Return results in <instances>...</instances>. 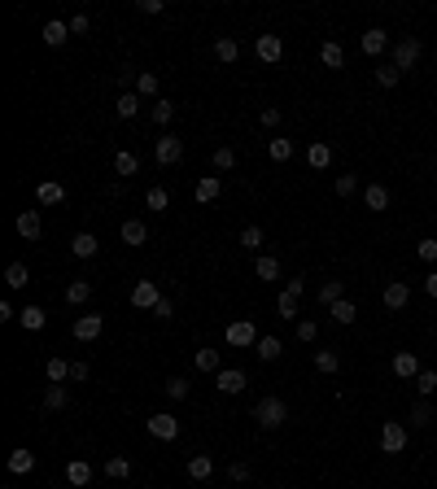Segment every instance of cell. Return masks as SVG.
I'll list each match as a JSON object with an SVG mask.
<instances>
[{
    "instance_id": "46",
    "label": "cell",
    "mask_w": 437,
    "mask_h": 489,
    "mask_svg": "<svg viewBox=\"0 0 437 489\" xmlns=\"http://www.w3.org/2000/svg\"><path fill=\"white\" fill-rule=\"evenodd\" d=\"M315 337H320V324H315V319H298V341L311 345Z\"/></svg>"
},
{
    "instance_id": "38",
    "label": "cell",
    "mask_w": 437,
    "mask_h": 489,
    "mask_svg": "<svg viewBox=\"0 0 437 489\" xmlns=\"http://www.w3.org/2000/svg\"><path fill=\"white\" fill-rule=\"evenodd\" d=\"M315 367H320L324 376H333V372H341V354H333V350H320V354H315Z\"/></svg>"
},
{
    "instance_id": "24",
    "label": "cell",
    "mask_w": 437,
    "mask_h": 489,
    "mask_svg": "<svg viewBox=\"0 0 437 489\" xmlns=\"http://www.w3.org/2000/svg\"><path fill=\"white\" fill-rule=\"evenodd\" d=\"M188 476H193V481H210V476H215V459H210V455H193V459H188Z\"/></svg>"
},
{
    "instance_id": "22",
    "label": "cell",
    "mask_w": 437,
    "mask_h": 489,
    "mask_svg": "<svg viewBox=\"0 0 437 489\" xmlns=\"http://www.w3.org/2000/svg\"><path fill=\"white\" fill-rule=\"evenodd\" d=\"M18 324L27 328V332H40L44 324H49V315H44L40 306H22V310H18Z\"/></svg>"
},
{
    "instance_id": "48",
    "label": "cell",
    "mask_w": 437,
    "mask_h": 489,
    "mask_svg": "<svg viewBox=\"0 0 437 489\" xmlns=\"http://www.w3.org/2000/svg\"><path fill=\"white\" fill-rule=\"evenodd\" d=\"M167 398H175V402L188 398V380H184V376H171V380H167Z\"/></svg>"
},
{
    "instance_id": "45",
    "label": "cell",
    "mask_w": 437,
    "mask_h": 489,
    "mask_svg": "<svg viewBox=\"0 0 437 489\" xmlns=\"http://www.w3.org/2000/svg\"><path fill=\"white\" fill-rule=\"evenodd\" d=\"M276 310H280V319H298V297H293V293H280Z\"/></svg>"
},
{
    "instance_id": "43",
    "label": "cell",
    "mask_w": 437,
    "mask_h": 489,
    "mask_svg": "<svg viewBox=\"0 0 437 489\" xmlns=\"http://www.w3.org/2000/svg\"><path fill=\"white\" fill-rule=\"evenodd\" d=\"M289 158H293V140L271 136V162H289Z\"/></svg>"
},
{
    "instance_id": "1",
    "label": "cell",
    "mask_w": 437,
    "mask_h": 489,
    "mask_svg": "<svg viewBox=\"0 0 437 489\" xmlns=\"http://www.w3.org/2000/svg\"><path fill=\"white\" fill-rule=\"evenodd\" d=\"M254 420L263 424V428H280V424L289 420V407H285V398H263V402L254 407Z\"/></svg>"
},
{
    "instance_id": "34",
    "label": "cell",
    "mask_w": 437,
    "mask_h": 489,
    "mask_svg": "<svg viewBox=\"0 0 437 489\" xmlns=\"http://www.w3.org/2000/svg\"><path fill=\"white\" fill-rule=\"evenodd\" d=\"M114 114L118 118H136L140 114V97H136V92H123V97L114 101Z\"/></svg>"
},
{
    "instance_id": "49",
    "label": "cell",
    "mask_w": 437,
    "mask_h": 489,
    "mask_svg": "<svg viewBox=\"0 0 437 489\" xmlns=\"http://www.w3.org/2000/svg\"><path fill=\"white\" fill-rule=\"evenodd\" d=\"M171 118H175V105H171V101H158V105H153V123H158V127H167Z\"/></svg>"
},
{
    "instance_id": "59",
    "label": "cell",
    "mask_w": 437,
    "mask_h": 489,
    "mask_svg": "<svg viewBox=\"0 0 437 489\" xmlns=\"http://www.w3.org/2000/svg\"><path fill=\"white\" fill-rule=\"evenodd\" d=\"M153 315H158V319H171V315H175V310H171V302H167V297H162V302H158V306H153Z\"/></svg>"
},
{
    "instance_id": "52",
    "label": "cell",
    "mask_w": 437,
    "mask_h": 489,
    "mask_svg": "<svg viewBox=\"0 0 437 489\" xmlns=\"http://www.w3.org/2000/svg\"><path fill=\"white\" fill-rule=\"evenodd\" d=\"M416 254H420L424 262H437V236H424V241L416 245Z\"/></svg>"
},
{
    "instance_id": "4",
    "label": "cell",
    "mask_w": 437,
    "mask_h": 489,
    "mask_svg": "<svg viewBox=\"0 0 437 489\" xmlns=\"http://www.w3.org/2000/svg\"><path fill=\"white\" fill-rule=\"evenodd\" d=\"M149 437H158V441H175V437H180V420H175V415H167V411H162V415H149Z\"/></svg>"
},
{
    "instance_id": "33",
    "label": "cell",
    "mask_w": 437,
    "mask_h": 489,
    "mask_svg": "<svg viewBox=\"0 0 437 489\" xmlns=\"http://www.w3.org/2000/svg\"><path fill=\"white\" fill-rule=\"evenodd\" d=\"M123 241H127V245H145V241H149V228H145L140 219H127V223H123Z\"/></svg>"
},
{
    "instance_id": "14",
    "label": "cell",
    "mask_w": 437,
    "mask_h": 489,
    "mask_svg": "<svg viewBox=\"0 0 437 489\" xmlns=\"http://www.w3.org/2000/svg\"><path fill=\"white\" fill-rule=\"evenodd\" d=\"M97 249H101V241L92 232H75V236H70V254H75V258H97Z\"/></svg>"
},
{
    "instance_id": "15",
    "label": "cell",
    "mask_w": 437,
    "mask_h": 489,
    "mask_svg": "<svg viewBox=\"0 0 437 489\" xmlns=\"http://www.w3.org/2000/svg\"><path fill=\"white\" fill-rule=\"evenodd\" d=\"M381 302H385L389 310H403V306L411 302V289H407L403 280H394V284H385V297H381Z\"/></svg>"
},
{
    "instance_id": "19",
    "label": "cell",
    "mask_w": 437,
    "mask_h": 489,
    "mask_svg": "<svg viewBox=\"0 0 437 489\" xmlns=\"http://www.w3.org/2000/svg\"><path fill=\"white\" fill-rule=\"evenodd\" d=\"M66 481L75 485V489H84V485L92 481V463H84V459H70V463H66Z\"/></svg>"
},
{
    "instance_id": "39",
    "label": "cell",
    "mask_w": 437,
    "mask_h": 489,
    "mask_svg": "<svg viewBox=\"0 0 437 489\" xmlns=\"http://www.w3.org/2000/svg\"><path fill=\"white\" fill-rule=\"evenodd\" d=\"M376 83H381V88H398V83H403V70H398L394 62H389V66H381V70H376Z\"/></svg>"
},
{
    "instance_id": "25",
    "label": "cell",
    "mask_w": 437,
    "mask_h": 489,
    "mask_svg": "<svg viewBox=\"0 0 437 489\" xmlns=\"http://www.w3.org/2000/svg\"><path fill=\"white\" fill-rule=\"evenodd\" d=\"M197 372H210V376H219L223 372V359H219V350H206V345H202V350H197Z\"/></svg>"
},
{
    "instance_id": "8",
    "label": "cell",
    "mask_w": 437,
    "mask_h": 489,
    "mask_svg": "<svg viewBox=\"0 0 437 489\" xmlns=\"http://www.w3.org/2000/svg\"><path fill=\"white\" fill-rule=\"evenodd\" d=\"M158 302H162V289H158L153 280H140L136 289H132V306H136V310H153Z\"/></svg>"
},
{
    "instance_id": "58",
    "label": "cell",
    "mask_w": 437,
    "mask_h": 489,
    "mask_svg": "<svg viewBox=\"0 0 437 489\" xmlns=\"http://www.w3.org/2000/svg\"><path fill=\"white\" fill-rule=\"evenodd\" d=\"M162 9H167L162 0H140V14H162Z\"/></svg>"
},
{
    "instance_id": "12",
    "label": "cell",
    "mask_w": 437,
    "mask_h": 489,
    "mask_svg": "<svg viewBox=\"0 0 437 489\" xmlns=\"http://www.w3.org/2000/svg\"><path fill=\"white\" fill-rule=\"evenodd\" d=\"M420 372H424V367H420V359H416L411 350H398V354H394V376H403V380H416Z\"/></svg>"
},
{
    "instance_id": "37",
    "label": "cell",
    "mask_w": 437,
    "mask_h": 489,
    "mask_svg": "<svg viewBox=\"0 0 437 489\" xmlns=\"http://www.w3.org/2000/svg\"><path fill=\"white\" fill-rule=\"evenodd\" d=\"M66 402H70V393H66L62 385H49V389H44V407H49V411H62Z\"/></svg>"
},
{
    "instance_id": "13",
    "label": "cell",
    "mask_w": 437,
    "mask_h": 489,
    "mask_svg": "<svg viewBox=\"0 0 437 489\" xmlns=\"http://www.w3.org/2000/svg\"><path fill=\"white\" fill-rule=\"evenodd\" d=\"M40 232H44L40 210H22L18 214V236H22V241H40Z\"/></svg>"
},
{
    "instance_id": "30",
    "label": "cell",
    "mask_w": 437,
    "mask_h": 489,
    "mask_svg": "<svg viewBox=\"0 0 437 489\" xmlns=\"http://www.w3.org/2000/svg\"><path fill=\"white\" fill-rule=\"evenodd\" d=\"M328 315H333L337 324L346 328V324H354V319H359V306H354V302H346V297H341L337 306H328Z\"/></svg>"
},
{
    "instance_id": "53",
    "label": "cell",
    "mask_w": 437,
    "mask_h": 489,
    "mask_svg": "<svg viewBox=\"0 0 437 489\" xmlns=\"http://www.w3.org/2000/svg\"><path fill=\"white\" fill-rule=\"evenodd\" d=\"M416 389H420V398H429V393L437 389V372H420L416 376Z\"/></svg>"
},
{
    "instance_id": "18",
    "label": "cell",
    "mask_w": 437,
    "mask_h": 489,
    "mask_svg": "<svg viewBox=\"0 0 437 489\" xmlns=\"http://www.w3.org/2000/svg\"><path fill=\"white\" fill-rule=\"evenodd\" d=\"M35 201H40V206H62V201H66V188L53 184V180H44L40 188H35Z\"/></svg>"
},
{
    "instance_id": "10",
    "label": "cell",
    "mask_w": 437,
    "mask_h": 489,
    "mask_svg": "<svg viewBox=\"0 0 437 489\" xmlns=\"http://www.w3.org/2000/svg\"><path fill=\"white\" fill-rule=\"evenodd\" d=\"M193 197L202 201V206L219 201V197H223V180H219V175H202V180H197V188H193Z\"/></svg>"
},
{
    "instance_id": "47",
    "label": "cell",
    "mask_w": 437,
    "mask_h": 489,
    "mask_svg": "<svg viewBox=\"0 0 437 489\" xmlns=\"http://www.w3.org/2000/svg\"><path fill=\"white\" fill-rule=\"evenodd\" d=\"M241 249H250V254H254V249H263V228H245L241 232Z\"/></svg>"
},
{
    "instance_id": "20",
    "label": "cell",
    "mask_w": 437,
    "mask_h": 489,
    "mask_svg": "<svg viewBox=\"0 0 437 489\" xmlns=\"http://www.w3.org/2000/svg\"><path fill=\"white\" fill-rule=\"evenodd\" d=\"M44 44H53V49H57V44H66L70 40V22H62V18H53V22H44Z\"/></svg>"
},
{
    "instance_id": "35",
    "label": "cell",
    "mask_w": 437,
    "mask_h": 489,
    "mask_svg": "<svg viewBox=\"0 0 437 489\" xmlns=\"http://www.w3.org/2000/svg\"><path fill=\"white\" fill-rule=\"evenodd\" d=\"M158 88H162V79L153 75V70H140V79H136V97H158Z\"/></svg>"
},
{
    "instance_id": "23",
    "label": "cell",
    "mask_w": 437,
    "mask_h": 489,
    "mask_svg": "<svg viewBox=\"0 0 437 489\" xmlns=\"http://www.w3.org/2000/svg\"><path fill=\"white\" fill-rule=\"evenodd\" d=\"M136 171H140V158H136V153H127V149H118V153H114V175L132 180Z\"/></svg>"
},
{
    "instance_id": "57",
    "label": "cell",
    "mask_w": 437,
    "mask_h": 489,
    "mask_svg": "<svg viewBox=\"0 0 437 489\" xmlns=\"http://www.w3.org/2000/svg\"><path fill=\"white\" fill-rule=\"evenodd\" d=\"M228 476H232V481H250V463H232Z\"/></svg>"
},
{
    "instance_id": "55",
    "label": "cell",
    "mask_w": 437,
    "mask_h": 489,
    "mask_svg": "<svg viewBox=\"0 0 437 489\" xmlns=\"http://www.w3.org/2000/svg\"><path fill=\"white\" fill-rule=\"evenodd\" d=\"M88 31H92L88 14H75V18H70V35H88Z\"/></svg>"
},
{
    "instance_id": "6",
    "label": "cell",
    "mask_w": 437,
    "mask_h": 489,
    "mask_svg": "<svg viewBox=\"0 0 437 489\" xmlns=\"http://www.w3.org/2000/svg\"><path fill=\"white\" fill-rule=\"evenodd\" d=\"M254 53L263 57L267 66H276L280 57H285V40H280V35H258V40H254Z\"/></svg>"
},
{
    "instance_id": "31",
    "label": "cell",
    "mask_w": 437,
    "mask_h": 489,
    "mask_svg": "<svg viewBox=\"0 0 437 489\" xmlns=\"http://www.w3.org/2000/svg\"><path fill=\"white\" fill-rule=\"evenodd\" d=\"M306 162H311V166H315V171H324V166H328V162H333V149H328V145H324V140H315V145H311V149H306Z\"/></svg>"
},
{
    "instance_id": "60",
    "label": "cell",
    "mask_w": 437,
    "mask_h": 489,
    "mask_svg": "<svg viewBox=\"0 0 437 489\" xmlns=\"http://www.w3.org/2000/svg\"><path fill=\"white\" fill-rule=\"evenodd\" d=\"M70 380H88V363H70Z\"/></svg>"
},
{
    "instance_id": "26",
    "label": "cell",
    "mask_w": 437,
    "mask_h": 489,
    "mask_svg": "<svg viewBox=\"0 0 437 489\" xmlns=\"http://www.w3.org/2000/svg\"><path fill=\"white\" fill-rule=\"evenodd\" d=\"M320 62H324L328 70H341V66H346V49H341L337 40H328L324 49H320Z\"/></svg>"
},
{
    "instance_id": "7",
    "label": "cell",
    "mask_w": 437,
    "mask_h": 489,
    "mask_svg": "<svg viewBox=\"0 0 437 489\" xmlns=\"http://www.w3.org/2000/svg\"><path fill=\"white\" fill-rule=\"evenodd\" d=\"M420 53H424L420 40H398V44H394V66H398V70H411V66L420 62Z\"/></svg>"
},
{
    "instance_id": "5",
    "label": "cell",
    "mask_w": 437,
    "mask_h": 489,
    "mask_svg": "<svg viewBox=\"0 0 437 489\" xmlns=\"http://www.w3.org/2000/svg\"><path fill=\"white\" fill-rule=\"evenodd\" d=\"M153 158H158L162 166H175V162L184 158V140L180 136H162L158 145H153Z\"/></svg>"
},
{
    "instance_id": "44",
    "label": "cell",
    "mask_w": 437,
    "mask_h": 489,
    "mask_svg": "<svg viewBox=\"0 0 437 489\" xmlns=\"http://www.w3.org/2000/svg\"><path fill=\"white\" fill-rule=\"evenodd\" d=\"M145 201H149V210H162V214H167V206H171V193H167V188H149V193H145Z\"/></svg>"
},
{
    "instance_id": "42",
    "label": "cell",
    "mask_w": 437,
    "mask_h": 489,
    "mask_svg": "<svg viewBox=\"0 0 437 489\" xmlns=\"http://www.w3.org/2000/svg\"><path fill=\"white\" fill-rule=\"evenodd\" d=\"M320 302H324V306H337V302H341V280H324V284H320Z\"/></svg>"
},
{
    "instance_id": "32",
    "label": "cell",
    "mask_w": 437,
    "mask_h": 489,
    "mask_svg": "<svg viewBox=\"0 0 437 489\" xmlns=\"http://www.w3.org/2000/svg\"><path fill=\"white\" fill-rule=\"evenodd\" d=\"M88 297H92V284H88V280H70V284H66V302H70V306H84Z\"/></svg>"
},
{
    "instance_id": "2",
    "label": "cell",
    "mask_w": 437,
    "mask_h": 489,
    "mask_svg": "<svg viewBox=\"0 0 437 489\" xmlns=\"http://www.w3.org/2000/svg\"><path fill=\"white\" fill-rule=\"evenodd\" d=\"M223 341L236 345V350H245V345H258V328L250 324V319H236V324H228V332H223Z\"/></svg>"
},
{
    "instance_id": "11",
    "label": "cell",
    "mask_w": 437,
    "mask_h": 489,
    "mask_svg": "<svg viewBox=\"0 0 437 489\" xmlns=\"http://www.w3.org/2000/svg\"><path fill=\"white\" fill-rule=\"evenodd\" d=\"M101 332H105V319H101V315H79V319H75V337H79V341H97Z\"/></svg>"
},
{
    "instance_id": "16",
    "label": "cell",
    "mask_w": 437,
    "mask_h": 489,
    "mask_svg": "<svg viewBox=\"0 0 437 489\" xmlns=\"http://www.w3.org/2000/svg\"><path fill=\"white\" fill-rule=\"evenodd\" d=\"M385 49H389V31H381V27L363 31V53H368V57H381Z\"/></svg>"
},
{
    "instance_id": "9",
    "label": "cell",
    "mask_w": 437,
    "mask_h": 489,
    "mask_svg": "<svg viewBox=\"0 0 437 489\" xmlns=\"http://www.w3.org/2000/svg\"><path fill=\"white\" fill-rule=\"evenodd\" d=\"M245 385H250V380H245L241 367H223V372L215 376V389H219V393H241Z\"/></svg>"
},
{
    "instance_id": "29",
    "label": "cell",
    "mask_w": 437,
    "mask_h": 489,
    "mask_svg": "<svg viewBox=\"0 0 437 489\" xmlns=\"http://www.w3.org/2000/svg\"><path fill=\"white\" fill-rule=\"evenodd\" d=\"M105 476H110V481H127V476H132V459H127V455L105 459Z\"/></svg>"
},
{
    "instance_id": "21",
    "label": "cell",
    "mask_w": 437,
    "mask_h": 489,
    "mask_svg": "<svg viewBox=\"0 0 437 489\" xmlns=\"http://www.w3.org/2000/svg\"><path fill=\"white\" fill-rule=\"evenodd\" d=\"M35 468V455H31V450L27 446H18V450H9V472H14V476H27Z\"/></svg>"
},
{
    "instance_id": "40",
    "label": "cell",
    "mask_w": 437,
    "mask_h": 489,
    "mask_svg": "<svg viewBox=\"0 0 437 489\" xmlns=\"http://www.w3.org/2000/svg\"><path fill=\"white\" fill-rule=\"evenodd\" d=\"M254 271H258V280H280V262H276V258H267V254L254 262Z\"/></svg>"
},
{
    "instance_id": "3",
    "label": "cell",
    "mask_w": 437,
    "mask_h": 489,
    "mask_svg": "<svg viewBox=\"0 0 437 489\" xmlns=\"http://www.w3.org/2000/svg\"><path fill=\"white\" fill-rule=\"evenodd\" d=\"M403 446H407V424L389 420L381 428V450H385V455H403Z\"/></svg>"
},
{
    "instance_id": "41",
    "label": "cell",
    "mask_w": 437,
    "mask_h": 489,
    "mask_svg": "<svg viewBox=\"0 0 437 489\" xmlns=\"http://www.w3.org/2000/svg\"><path fill=\"white\" fill-rule=\"evenodd\" d=\"M215 57H219V62H236V57H241V44H236V40H228V35H223V40L215 44Z\"/></svg>"
},
{
    "instance_id": "54",
    "label": "cell",
    "mask_w": 437,
    "mask_h": 489,
    "mask_svg": "<svg viewBox=\"0 0 437 489\" xmlns=\"http://www.w3.org/2000/svg\"><path fill=\"white\" fill-rule=\"evenodd\" d=\"M359 193V180L354 175H337V197H354Z\"/></svg>"
},
{
    "instance_id": "36",
    "label": "cell",
    "mask_w": 437,
    "mask_h": 489,
    "mask_svg": "<svg viewBox=\"0 0 437 489\" xmlns=\"http://www.w3.org/2000/svg\"><path fill=\"white\" fill-rule=\"evenodd\" d=\"M44 376H49L53 385H62V380H70V363H66V359H57V354H53V359L44 363Z\"/></svg>"
},
{
    "instance_id": "56",
    "label": "cell",
    "mask_w": 437,
    "mask_h": 489,
    "mask_svg": "<svg viewBox=\"0 0 437 489\" xmlns=\"http://www.w3.org/2000/svg\"><path fill=\"white\" fill-rule=\"evenodd\" d=\"M258 123H263V127H280V110H276V105L263 110V114H258Z\"/></svg>"
},
{
    "instance_id": "62",
    "label": "cell",
    "mask_w": 437,
    "mask_h": 489,
    "mask_svg": "<svg viewBox=\"0 0 437 489\" xmlns=\"http://www.w3.org/2000/svg\"><path fill=\"white\" fill-rule=\"evenodd\" d=\"M424 293L437 297V271H429V276H424Z\"/></svg>"
},
{
    "instance_id": "28",
    "label": "cell",
    "mask_w": 437,
    "mask_h": 489,
    "mask_svg": "<svg viewBox=\"0 0 437 489\" xmlns=\"http://www.w3.org/2000/svg\"><path fill=\"white\" fill-rule=\"evenodd\" d=\"M254 354H258L263 363H271V359H280V354H285V345H280V337H258Z\"/></svg>"
},
{
    "instance_id": "51",
    "label": "cell",
    "mask_w": 437,
    "mask_h": 489,
    "mask_svg": "<svg viewBox=\"0 0 437 489\" xmlns=\"http://www.w3.org/2000/svg\"><path fill=\"white\" fill-rule=\"evenodd\" d=\"M232 166H236V153H232L228 145L215 149V171H232Z\"/></svg>"
},
{
    "instance_id": "17",
    "label": "cell",
    "mask_w": 437,
    "mask_h": 489,
    "mask_svg": "<svg viewBox=\"0 0 437 489\" xmlns=\"http://www.w3.org/2000/svg\"><path fill=\"white\" fill-rule=\"evenodd\" d=\"M363 206L376 210V214L389 210V188H385V184H368V188H363Z\"/></svg>"
},
{
    "instance_id": "27",
    "label": "cell",
    "mask_w": 437,
    "mask_h": 489,
    "mask_svg": "<svg viewBox=\"0 0 437 489\" xmlns=\"http://www.w3.org/2000/svg\"><path fill=\"white\" fill-rule=\"evenodd\" d=\"M5 284H9V289H27V284H31L27 262H9V267H5Z\"/></svg>"
},
{
    "instance_id": "50",
    "label": "cell",
    "mask_w": 437,
    "mask_h": 489,
    "mask_svg": "<svg viewBox=\"0 0 437 489\" xmlns=\"http://www.w3.org/2000/svg\"><path fill=\"white\" fill-rule=\"evenodd\" d=\"M429 420H433V407H429V402H416V407H411V424L424 428Z\"/></svg>"
},
{
    "instance_id": "61",
    "label": "cell",
    "mask_w": 437,
    "mask_h": 489,
    "mask_svg": "<svg viewBox=\"0 0 437 489\" xmlns=\"http://www.w3.org/2000/svg\"><path fill=\"white\" fill-rule=\"evenodd\" d=\"M285 293H293V297H302V293H306V280H289V284H285Z\"/></svg>"
}]
</instances>
